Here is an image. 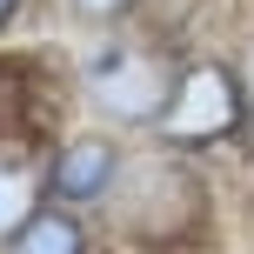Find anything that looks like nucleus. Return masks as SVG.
<instances>
[{
    "label": "nucleus",
    "mask_w": 254,
    "mask_h": 254,
    "mask_svg": "<svg viewBox=\"0 0 254 254\" xmlns=\"http://www.w3.org/2000/svg\"><path fill=\"white\" fill-rule=\"evenodd\" d=\"M80 94H87L94 114L114 121V127H154L167 94H174V61L154 40H107L80 67Z\"/></svg>",
    "instance_id": "f257e3e1"
},
{
    "label": "nucleus",
    "mask_w": 254,
    "mask_h": 254,
    "mask_svg": "<svg viewBox=\"0 0 254 254\" xmlns=\"http://www.w3.org/2000/svg\"><path fill=\"white\" fill-rule=\"evenodd\" d=\"M241 121H248L241 74L221 67V61H194V67L174 74V94H167L154 134H161L167 147H207V140H228Z\"/></svg>",
    "instance_id": "f03ea898"
},
{
    "label": "nucleus",
    "mask_w": 254,
    "mask_h": 254,
    "mask_svg": "<svg viewBox=\"0 0 254 254\" xmlns=\"http://www.w3.org/2000/svg\"><path fill=\"white\" fill-rule=\"evenodd\" d=\"M114 181H121V147L107 134H80L54 154L40 194H54V207H94V201L114 194Z\"/></svg>",
    "instance_id": "7ed1b4c3"
},
{
    "label": "nucleus",
    "mask_w": 254,
    "mask_h": 254,
    "mask_svg": "<svg viewBox=\"0 0 254 254\" xmlns=\"http://www.w3.org/2000/svg\"><path fill=\"white\" fill-rule=\"evenodd\" d=\"M7 254H87V228L74 207H34L7 234Z\"/></svg>",
    "instance_id": "20e7f679"
},
{
    "label": "nucleus",
    "mask_w": 254,
    "mask_h": 254,
    "mask_svg": "<svg viewBox=\"0 0 254 254\" xmlns=\"http://www.w3.org/2000/svg\"><path fill=\"white\" fill-rule=\"evenodd\" d=\"M34 207H40V188H34V181H27L13 161H0V241H7V234L20 228Z\"/></svg>",
    "instance_id": "39448f33"
},
{
    "label": "nucleus",
    "mask_w": 254,
    "mask_h": 254,
    "mask_svg": "<svg viewBox=\"0 0 254 254\" xmlns=\"http://www.w3.org/2000/svg\"><path fill=\"white\" fill-rule=\"evenodd\" d=\"M74 20H87V27H114V20H127V13L140 7V0H61Z\"/></svg>",
    "instance_id": "423d86ee"
},
{
    "label": "nucleus",
    "mask_w": 254,
    "mask_h": 254,
    "mask_svg": "<svg viewBox=\"0 0 254 254\" xmlns=\"http://www.w3.org/2000/svg\"><path fill=\"white\" fill-rule=\"evenodd\" d=\"M20 7H27V0H0V27H7V20H13Z\"/></svg>",
    "instance_id": "0eeeda50"
},
{
    "label": "nucleus",
    "mask_w": 254,
    "mask_h": 254,
    "mask_svg": "<svg viewBox=\"0 0 254 254\" xmlns=\"http://www.w3.org/2000/svg\"><path fill=\"white\" fill-rule=\"evenodd\" d=\"M241 87H248V121H254V61H248V80H241Z\"/></svg>",
    "instance_id": "6e6552de"
}]
</instances>
